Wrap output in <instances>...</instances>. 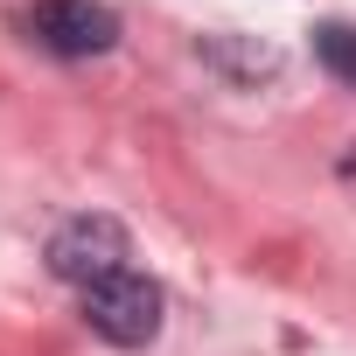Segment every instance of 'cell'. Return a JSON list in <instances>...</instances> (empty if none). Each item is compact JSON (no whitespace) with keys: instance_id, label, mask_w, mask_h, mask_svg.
I'll return each mask as SVG.
<instances>
[{"instance_id":"cell-3","label":"cell","mask_w":356,"mask_h":356,"mask_svg":"<svg viewBox=\"0 0 356 356\" xmlns=\"http://www.w3.org/2000/svg\"><path fill=\"white\" fill-rule=\"evenodd\" d=\"M29 29L42 49L56 56H105L119 42V15L105 0H35L29 8Z\"/></svg>"},{"instance_id":"cell-2","label":"cell","mask_w":356,"mask_h":356,"mask_svg":"<svg viewBox=\"0 0 356 356\" xmlns=\"http://www.w3.org/2000/svg\"><path fill=\"white\" fill-rule=\"evenodd\" d=\"M161 286L147 280V273H112V280H98L91 293H84V321L105 335V342H119V349H140V342H154L161 335Z\"/></svg>"},{"instance_id":"cell-4","label":"cell","mask_w":356,"mask_h":356,"mask_svg":"<svg viewBox=\"0 0 356 356\" xmlns=\"http://www.w3.org/2000/svg\"><path fill=\"white\" fill-rule=\"evenodd\" d=\"M314 63H321L328 77L356 84V29H349V22H321V29H314Z\"/></svg>"},{"instance_id":"cell-1","label":"cell","mask_w":356,"mask_h":356,"mask_svg":"<svg viewBox=\"0 0 356 356\" xmlns=\"http://www.w3.org/2000/svg\"><path fill=\"white\" fill-rule=\"evenodd\" d=\"M126 259H133V238H126V224L105 217V210L70 217V224L49 238V273H56L63 286H84V293H91L98 280L126 273Z\"/></svg>"}]
</instances>
